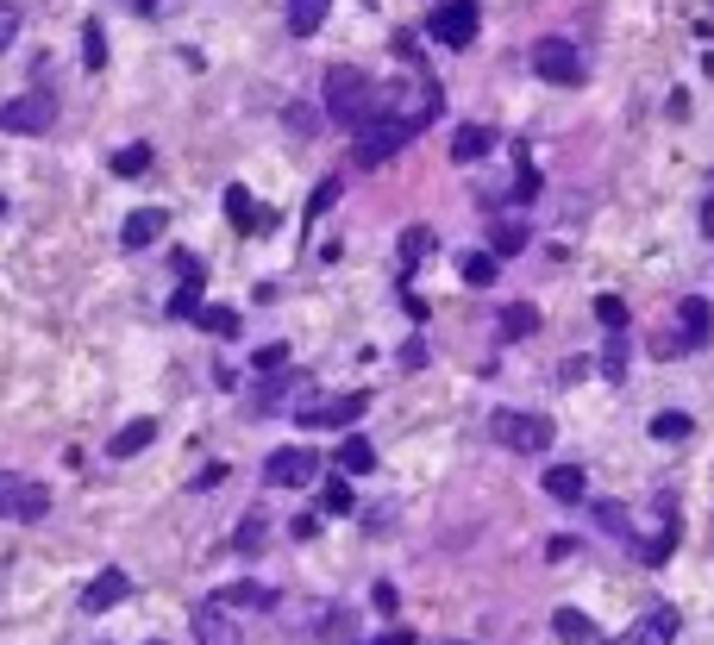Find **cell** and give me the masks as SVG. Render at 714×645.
<instances>
[{"mask_svg":"<svg viewBox=\"0 0 714 645\" xmlns=\"http://www.w3.org/2000/svg\"><path fill=\"white\" fill-rule=\"evenodd\" d=\"M476 19H483V7H476V0H445V7H433L426 32H433L445 51H464V44L476 38Z\"/></svg>","mask_w":714,"mask_h":645,"instance_id":"7","label":"cell"},{"mask_svg":"<svg viewBox=\"0 0 714 645\" xmlns=\"http://www.w3.org/2000/svg\"><path fill=\"white\" fill-rule=\"evenodd\" d=\"M188 627H195V639H201V645H245V639H238V620H232V608L220 602V595H207V602H195V614H188Z\"/></svg>","mask_w":714,"mask_h":645,"instance_id":"9","label":"cell"},{"mask_svg":"<svg viewBox=\"0 0 714 645\" xmlns=\"http://www.w3.org/2000/svg\"><path fill=\"white\" fill-rule=\"evenodd\" d=\"M326 113L364 132L370 119L383 113V88H376V82L364 76V69H351V63H332V69H326Z\"/></svg>","mask_w":714,"mask_h":645,"instance_id":"1","label":"cell"},{"mask_svg":"<svg viewBox=\"0 0 714 645\" xmlns=\"http://www.w3.org/2000/svg\"><path fill=\"white\" fill-rule=\"evenodd\" d=\"M163 226H170V213H163V207H138L132 220L119 226V245H126V251H145V245H157V238H163Z\"/></svg>","mask_w":714,"mask_h":645,"instance_id":"13","label":"cell"},{"mask_svg":"<svg viewBox=\"0 0 714 645\" xmlns=\"http://www.w3.org/2000/svg\"><path fill=\"white\" fill-rule=\"evenodd\" d=\"M545 495H552V501H583V470L577 464L545 470Z\"/></svg>","mask_w":714,"mask_h":645,"instance_id":"24","label":"cell"},{"mask_svg":"<svg viewBox=\"0 0 714 645\" xmlns=\"http://www.w3.org/2000/svg\"><path fill=\"white\" fill-rule=\"evenodd\" d=\"M220 602L238 614V608H276V589H264V583H232V589H220Z\"/></svg>","mask_w":714,"mask_h":645,"instance_id":"23","label":"cell"},{"mask_svg":"<svg viewBox=\"0 0 714 645\" xmlns=\"http://www.w3.org/2000/svg\"><path fill=\"white\" fill-rule=\"evenodd\" d=\"M552 633H558L564 645H589V639H595V620H589L583 608H558V614H552Z\"/></svg>","mask_w":714,"mask_h":645,"instance_id":"18","label":"cell"},{"mask_svg":"<svg viewBox=\"0 0 714 645\" xmlns=\"http://www.w3.org/2000/svg\"><path fill=\"white\" fill-rule=\"evenodd\" d=\"M339 470L345 476H370L376 470V445L370 439H339Z\"/></svg>","mask_w":714,"mask_h":645,"instance_id":"22","label":"cell"},{"mask_svg":"<svg viewBox=\"0 0 714 645\" xmlns=\"http://www.w3.org/2000/svg\"><path fill=\"white\" fill-rule=\"evenodd\" d=\"M201 326L226 339V332H238V314H232V307H201Z\"/></svg>","mask_w":714,"mask_h":645,"instance_id":"40","label":"cell"},{"mask_svg":"<svg viewBox=\"0 0 714 645\" xmlns=\"http://www.w3.org/2000/svg\"><path fill=\"white\" fill-rule=\"evenodd\" d=\"M339 195H345V182H339V176H326V182L314 188V201H307V220H320V213H326L332 201H339Z\"/></svg>","mask_w":714,"mask_h":645,"instance_id":"34","label":"cell"},{"mask_svg":"<svg viewBox=\"0 0 714 645\" xmlns=\"http://www.w3.org/2000/svg\"><path fill=\"white\" fill-rule=\"evenodd\" d=\"M370 602H376V614H395V608H401V589H395V583H376Z\"/></svg>","mask_w":714,"mask_h":645,"instance_id":"42","label":"cell"},{"mask_svg":"<svg viewBox=\"0 0 714 645\" xmlns=\"http://www.w3.org/2000/svg\"><path fill=\"white\" fill-rule=\"evenodd\" d=\"M489 439H502L508 451H545V445H552V420H545V414L495 408V414H489Z\"/></svg>","mask_w":714,"mask_h":645,"instance_id":"3","label":"cell"},{"mask_svg":"<svg viewBox=\"0 0 714 645\" xmlns=\"http://www.w3.org/2000/svg\"><path fill=\"white\" fill-rule=\"evenodd\" d=\"M671 633H677V608H652L633 627V645H671Z\"/></svg>","mask_w":714,"mask_h":645,"instance_id":"17","label":"cell"},{"mask_svg":"<svg viewBox=\"0 0 714 645\" xmlns=\"http://www.w3.org/2000/svg\"><path fill=\"white\" fill-rule=\"evenodd\" d=\"M595 527H608L614 539H633V520H627V508H621V501H595Z\"/></svg>","mask_w":714,"mask_h":645,"instance_id":"27","label":"cell"},{"mask_svg":"<svg viewBox=\"0 0 714 645\" xmlns=\"http://www.w3.org/2000/svg\"><path fill=\"white\" fill-rule=\"evenodd\" d=\"M314 476H320V458L307 445H282V451H270V464H264L270 489H307Z\"/></svg>","mask_w":714,"mask_h":645,"instance_id":"8","label":"cell"},{"mask_svg":"<svg viewBox=\"0 0 714 645\" xmlns=\"http://www.w3.org/2000/svg\"><path fill=\"white\" fill-rule=\"evenodd\" d=\"M157 439V420L145 414V420H126V426H119V433L107 439V451H113V458H132V451H145Z\"/></svg>","mask_w":714,"mask_h":645,"instance_id":"15","label":"cell"},{"mask_svg":"<svg viewBox=\"0 0 714 645\" xmlns=\"http://www.w3.org/2000/svg\"><path fill=\"white\" fill-rule=\"evenodd\" d=\"M82 63H88V69L107 63V32H101V26H82Z\"/></svg>","mask_w":714,"mask_h":645,"instance_id":"33","label":"cell"},{"mask_svg":"<svg viewBox=\"0 0 714 645\" xmlns=\"http://www.w3.org/2000/svg\"><path fill=\"white\" fill-rule=\"evenodd\" d=\"M533 69L545 82H558V88H577L583 82V51L570 38H539L533 44Z\"/></svg>","mask_w":714,"mask_h":645,"instance_id":"6","label":"cell"},{"mask_svg":"<svg viewBox=\"0 0 714 645\" xmlns=\"http://www.w3.org/2000/svg\"><path fill=\"white\" fill-rule=\"evenodd\" d=\"M282 364H289V345H264V351L251 357V370H257V376H276Z\"/></svg>","mask_w":714,"mask_h":645,"instance_id":"38","label":"cell"},{"mask_svg":"<svg viewBox=\"0 0 714 645\" xmlns=\"http://www.w3.org/2000/svg\"><path fill=\"white\" fill-rule=\"evenodd\" d=\"M57 126V101L44 88H26V94H13L7 107H0V132H26V138H38V132H51Z\"/></svg>","mask_w":714,"mask_h":645,"instance_id":"4","label":"cell"},{"mask_svg":"<svg viewBox=\"0 0 714 645\" xmlns=\"http://www.w3.org/2000/svg\"><path fill=\"white\" fill-rule=\"evenodd\" d=\"M226 220H232L238 232H257V226H270V213H257V207H251V188L232 182V188H226Z\"/></svg>","mask_w":714,"mask_h":645,"instance_id":"16","label":"cell"},{"mask_svg":"<svg viewBox=\"0 0 714 645\" xmlns=\"http://www.w3.org/2000/svg\"><path fill=\"white\" fill-rule=\"evenodd\" d=\"M414 633H389V639H370V645H408Z\"/></svg>","mask_w":714,"mask_h":645,"instance_id":"45","label":"cell"},{"mask_svg":"<svg viewBox=\"0 0 714 645\" xmlns=\"http://www.w3.org/2000/svg\"><path fill=\"white\" fill-rule=\"evenodd\" d=\"M652 439H658V445L689 439V414H658V420H652Z\"/></svg>","mask_w":714,"mask_h":645,"instance_id":"31","label":"cell"},{"mask_svg":"<svg viewBox=\"0 0 714 645\" xmlns=\"http://www.w3.org/2000/svg\"><path fill=\"white\" fill-rule=\"evenodd\" d=\"M433 113H439V88H426V82H389L383 88V113L376 119H395V126H433Z\"/></svg>","mask_w":714,"mask_h":645,"instance_id":"2","label":"cell"},{"mask_svg":"<svg viewBox=\"0 0 714 645\" xmlns=\"http://www.w3.org/2000/svg\"><path fill=\"white\" fill-rule=\"evenodd\" d=\"M426 245H433V232H426V226H408V232H401V276H408L420 257H426Z\"/></svg>","mask_w":714,"mask_h":645,"instance_id":"28","label":"cell"},{"mask_svg":"<svg viewBox=\"0 0 714 645\" xmlns=\"http://www.w3.org/2000/svg\"><path fill=\"white\" fill-rule=\"evenodd\" d=\"M44 508H51V495L32 476H0V514L7 520H44Z\"/></svg>","mask_w":714,"mask_h":645,"instance_id":"11","label":"cell"},{"mask_svg":"<svg viewBox=\"0 0 714 645\" xmlns=\"http://www.w3.org/2000/svg\"><path fill=\"white\" fill-rule=\"evenodd\" d=\"M126 595H132V577H126L119 564H107V570H94V577H88V589H82V608H88V614H107V608H119V602H126Z\"/></svg>","mask_w":714,"mask_h":645,"instance_id":"12","label":"cell"},{"mask_svg":"<svg viewBox=\"0 0 714 645\" xmlns=\"http://www.w3.org/2000/svg\"><path fill=\"white\" fill-rule=\"evenodd\" d=\"M264 533H270V520H264V508H251L245 520H238V533H232V545H238V552H245V558H257V552H264V545H270Z\"/></svg>","mask_w":714,"mask_h":645,"instance_id":"20","label":"cell"},{"mask_svg":"<svg viewBox=\"0 0 714 645\" xmlns=\"http://www.w3.org/2000/svg\"><path fill=\"white\" fill-rule=\"evenodd\" d=\"M289 126H295L301 138H314V113H307V107H289Z\"/></svg>","mask_w":714,"mask_h":645,"instance_id":"43","label":"cell"},{"mask_svg":"<svg viewBox=\"0 0 714 645\" xmlns=\"http://www.w3.org/2000/svg\"><path fill=\"white\" fill-rule=\"evenodd\" d=\"M671 552H677V527H664L658 539H646V545H639V564H664Z\"/></svg>","mask_w":714,"mask_h":645,"instance_id":"32","label":"cell"},{"mask_svg":"<svg viewBox=\"0 0 714 645\" xmlns=\"http://www.w3.org/2000/svg\"><path fill=\"white\" fill-rule=\"evenodd\" d=\"M170 314H176V320H188V314H201V276H188V289H182V295L170 301Z\"/></svg>","mask_w":714,"mask_h":645,"instance_id":"37","label":"cell"},{"mask_svg":"<svg viewBox=\"0 0 714 645\" xmlns=\"http://www.w3.org/2000/svg\"><path fill=\"white\" fill-rule=\"evenodd\" d=\"M677 320H683V345H708V332H714V307L702 295H689L677 307Z\"/></svg>","mask_w":714,"mask_h":645,"instance_id":"14","label":"cell"},{"mask_svg":"<svg viewBox=\"0 0 714 645\" xmlns=\"http://www.w3.org/2000/svg\"><path fill=\"white\" fill-rule=\"evenodd\" d=\"M332 0H289V38H314Z\"/></svg>","mask_w":714,"mask_h":645,"instance_id":"19","label":"cell"},{"mask_svg":"<svg viewBox=\"0 0 714 645\" xmlns=\"http://www.w3.org/2000/svg\"><path fill=\"white\" fill-rule=\"evenodd\" d=\"M320 508H326V514H351V508H357V495H351L345 476H332V483L320 489Z\"/></svg>","mask_w":714,"mask_h":645,"instance_id":"30","label":"cell"},{"mask_svg":"<svg viewBox=\"0 0 714 645\" xmlns=\"http://www.w3.org/2000/svg\"><path fill=\"white\" fill-rule=\"evenodd\" d=\"M13 38H19V7H13V0H0V51H7Z\"/></svg>","mask_w":714,"mask_h":645,"instance_id":"41","label":"cell"},{"mask_svg":"<svg viewBox=\"0 0 714 645\" xmlns=\"http://www.w3.org/2000/svg\"><path fill=\"white\" fill-rule=\"evenodd\" d=\"M489 145H495L489 126H458V138H451V157H458V163H476V157H489Z\"/></svg>","mask_w":714,"mask_h":645,"instance_id":"21","label":"cell"},{"mask_svg":"<svg viewBox=\"0 0 714 645\" xmlns=\"http://www.w3.org/2000/svg\"><path fill=\"white\" fill-rule=\"evenodd\" d=\"M289 533H295V539H314V533H320V520H314V514H295V527H289Z\"/></svg>","mask_w":714,"mask_h":645,"instance_id":"44","label":"cell"},{"mask_svg":"<svg viewBox=\"0 0 714 645\" xmlns=\"http://www.w3.org/2000/svg\"><path fill=\"white\" fill-rule=\"evenodd\" d=\"M364 408H370V395L351 389V395H332V401H301L295 420H301V426H351Z\"/></svg>","mask_w":714,"mask_h":645,"instance_id":"10","label":"cell"},{"mask_svg":"<svg viewBox=\"0 0 714 645\" xmlns=\"http://www.w3.org/2000/svg\"><path fill=\"white\" fill-rule=\"evenodd\" d=\"M458 270H464V282H470V289H489V282H495V270H502V257H495V251H470Z\"/></svg>","mask_w":714,"mask_h":645,"instance_id":"26","label":"cell"},{"mask_svg":"<svg viewBox=\"0 0 714 645\" xmlns=\"http://www.w3.org/2000/svg\"><path fill=\"white\" fill-rule=\"evenodd\" d=\"M595 320H602L608 332H621L627 326V301L621 295H602V301H595Z\"/></svg>","mask_w":714,"mask_h":645,"instance_id":"35","label":"cell"},{"mask_svg":"<svg viewBox=\"0 0 714 645\" xmlns=\"http://www.w3.org/2000/svg\"><path fill=\"white\" fill-rule=\"evenodd\" d=\"M0 213H7V201H0Z\"/></svg>","mask_w":714,"mask_h":645,"instance_id":"46","label":"cell"},{"mask_svg":"<svg viewBox=\"0 0 714 645\" xmlns=\"http://www.w3.org/2000/svg\"><path fill=\"white\" fill-rule=\"evenodd\" d=\"M408 126H395V119H370V126L364 132H357V145H351V163H357V170H376V163H389L401 145H408Z\"/></svg>","mask_w":714,"mask_h":645,"instance_id":"5","label":"cell"},{"mask_svg":"<svg viewBox=\"0 0 714 645\" xmlns=\"http://www.w3.org/2000/svg\"><path fill=\"white\" fill-rule=\"evenodd\" d=\"M533 332H539V307H527V301L502 307V339H533Z\"/></svg>","mask_w":714,"mask_h":645,"instance_id":"25","label":"cell"},{"mask_svg":"<svg viewBox=\"0 0 714 645\" xmlns=\"http://www.w3.org/2000/svg\"><path fill=\"white\" fill-rule=\"evenodd\" d=\"M602 376H608V382H621V376H627V339H608V357H602Z\"/></svg>","mask_w":714,"mask_h":645,"instance_id":"39","label":"cell"},{"mask_svg":"<svg viewBox=\"0 0 714 645\" xmlns=\"http://www.w3.org/2000/svg\"><path fill=\"white\" fill-rule=\"evenodd\" d=\"M151 170V145H126L113 151V176H145Z\"/></svg>","mask_w":714,"mask_h":645,"instance_id":"29","label":"cell"},{"mask_svg":"<svg viewBox=\"0 0 714 645\" xmlns=\"http://www.w3.org/2000/svg\"><path fill=\"white\" fill-rule=\"evenodd\" d=\"M520 245H527V226H514V220H508V226H495V257H514Z\"/></svg>","mask_w":714,"mask_h":645,"instance_id":"36","label":"cell"}]
</instances>
